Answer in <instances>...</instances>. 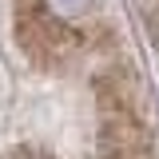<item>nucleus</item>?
I'll list each match as a JSON object with an SVG mask.
<instances>
[{
	"instance_id": "f257e3e1",
	"label": "nucleus",
	"mask_w": 159,
	"mask_h": 159,
	"mask_svg": "<svg viewBox=\"0 0 159 159\" xmlns=\"http://www.w3.org/2000/svg\"><path fill=\"white\" fill-rule=\"evenodd\" d=\"M16 40L36 64H60L76 48V36L44 0H16Z\"/></svg>"
},
{
	"instance_id": "f03ea898",
	"label": "nucleus",
	"mask_w": 159,
	"mask_h": 159,
	"mask_svg": "<svg viewBox=\"0 0 159 159\" xmlns=\"http://www.w3.org/2000/svg\"><path fill=\"white\" fill-rule=\"evenodd\" d=\"M96 147H99V159H151L155 155L151 131L139 123V116L131 107H116L103 116Z\"/></svg>"
},
{
	"instance_id": "7ed1b4c3",
	"label": "nucleus",
	"mask_w": 159,
	"mask_h": 159,
	"mask_svg": "<svg viewBox=\"0 0 159 159\" xmlns=\"http://www.w3.org/2000/svg\"><path fill=\"white\" fill-rule=\"evenodd\" d=\"M44 4H48V8H52V12H56L60 20H64V16H72V12H80V8H84L88 0H44Z\"/></svg>"
},
{
	"instance_id": "20e7f679",
	"label": "nucleus",
	"mask_w": 159,
	"mask_h": 159,
	"mask_svg": "<svg viewBox=\"0 0 159 159\" xmlns=\"http://www.w3.org/2000/svg\"><path fill=\"white\" fill-rule=\"evenodd\" d=\"M8 159H52V155H44L36 147H16V151H8Z\"/></svg>"
},
{
	"instance_id": "39448f33",
	"label": "nucleus",
	"mask_w": 159,
	"mask_h": 159,
	"mask_svg": "<svg viewBox=\"0 0 159 159\" xmlns=\"http://www.w3.org/2000/svg\"><path fill=\"white\" fill-rule=\"evenodd\" d=\"M151 28H155V44H159V16H155V20H151Z\"/></svg>"
}]
</instances>
